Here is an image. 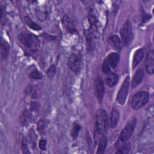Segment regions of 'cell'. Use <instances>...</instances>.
Listing matches in <instances>:
<instances>
[{
    "mask_svg": "<svg viewBox=\"0 0 154 154\" xmlns=\"http://www.w3.org/2000/svg\"><path fill=\"white\" fill-rule=\"evenodd\" d=\"M97 143L98 144V147H97V150L96 153L98 154L103 153L106 149V143H107V140L105 135H102L99 138Z\"/></svg>",
    "mask_w": 154,
    "mask_h": 154,
    "instance_id": "19",
    "label": "cell"
},
{
    "mask_svg": "<svg viewBox=\"0 0 154 154\" xmlns=\"http://www.w3.org/2000/svg\"><path fill=\"white\" fill-rule=\"evenodd\" d=\"M108 128V117L105 110L100 109L96 116L94 140L97 143L99 138L106 132Z\"/></svg>",
    "mask_w": 154,
    "mask_h": 154,
    "instance_id": "1",
    "label": "cell"
},
{
    "mask_svg": "<svg viewBox=\"0 0 154 154\" xmlns=\"http://www.w3.org/2000/svg\"><path fill=\"white\" fill-rule=\"evenodd\" d=\"M37 130L41 135H44L45 134V122L43 120H40L38 122Z\"/></svg>",
    "mask_w": 154,
    "mask_h": 154,
    "instance_id": "25",
    "label": "cell"
},
{
    "mask_svg": "<svg viewBox=\"0 0 154 154\" xmlns=\"http://www.w3.org/2000/svg\"><path fill=\"white\" fill-rule=\"evenodd\" d=\"M29 78L34 79H40L42 78V73L37 69H34L30 72L29 74Z\"/></svg>",
    "mask_w": 154,
    "mask_h": 154,
    "instance_id": "27",
    "label": "cell"
},
{
    "mask_svg": "<svg viewBox=\"0 0 154 154\" xmlns=\"http://www.w3.org/2000/svg\"><path fill=\"white\" fill-rule=\"evenodd\" d=\"M120 114L119 111L116 108H112L111 114H110V119H109V124L110 126L112 128H114L117 126V123L119 120Z\"/></svg>",
    "mask_w": 154,
    "mask_h": 154,
    "instance_id": "16",
    "label": "cell"
},
{
    "mask_svg": "<svg viewBox=\"0 0 154 154\" xmlns=\"http://www.w3.org/2000/svg\"><path fill=\"white\" fill-rule=\"evenodd\" d=\"M32 91V87L31 85H29V86H28V87L26 88L25 92L26 94H29V93H30Z\"/></svg>",
    "mask_w": 154,
    "mask_h": 154,
    "instance_id": "34",
    "label": "cell"
},
{
    "mask_svg": "<svg viewBox=\"0 0 154 154\" xmlns=\"http://www.w3.org/2000/svg\"><path fill=\"white\" fill-rule=\"evenodd\" d=\"M18 38L22 45L31 51H37L40 46V40L34 34L27 32H20Z\"/></svg>",
    "mask_w": 154,
    "mask_h": 154,
    "instance_id": "2",
    "label": "cell"
},
{
    "mask_svg": "<svg viewBox=\"0 0 154 154\" xmlns=\"http://www.w3.org/2000/svg\"><path fill=\"white\" fill-rule=\"evenodd\" d=\"M106 84L110 87H112L116 85L118 82V76L117 74L112 73H109V75L105 79Z\"/></svg>",
    "mask_w": 154,
    "mask_h": 154,
    "instance_id": "20",
    "label": "cell"
},
{
    "mask_svg": "<svg viewBox=\"0 0 154 154\" xmlns=\"http://www.w3.org/2000/svg\"><path fill=\"white\" fill-rule=\"evenodd\" d=\"M125 143L119 144L118 146L117 151L116 153H120V154H126L130 152L131 150V144L129 142L125 141Z\"/></svg>",
    "mask_w": 154,
    "mask_h": 154,
    "instance_id": "21",
    "label": "cell"
},
{
    "mask_svg": "<svg viewBox=\"0 0 154 154\" xmlns=\"http://www.w3.org/2000/svg\"><path fill=\"white\" fill-rule=\"evenodd\" d=\"M136 123H137V119L135 117L132 118L131 120L128 122L126 126L123 128V129L122 131V132L120 134L119 141L122 143L127 141L131 138V137L132 136L134 131Z\"/></svg>",
    "mask_w": 154,
    "mask_h": 154,
    "instance_id": "6",
    "label": "cell"
},
{
    "mask_svg": "<svg viewBox=\"0 0 154 154\" xmlns=\"http://www.w3.org/2000/svg\"><path fill=\"white\" fill-rule=\"evenodd\" d=\"M97 31L92 30L89 28L86 31L85 33L87 49L88 52H92L96 48L97 39Z\"/></svg>",
    "mask_w": 154,
    "mask_h": 154,
    "instance_id": "8",
    "label": "cell"
},
{
    "mask_svg": "<svg viewBox=\"0 0 154 154\" xmlns=\"http://www.w3.org/2000/svg\"><path fill=\"white\" fill-rule=\"evenodd\" d=\"M32 119V115L30 112L27 110H24L22 114L20 122L23 126L26 125Z\"/></svg>",
    "mask_w": 154,
    "mask_h": 154,
    "instance_id": "22",
    "label": "cell"
},
{
    "mask_svg": "<svg viewBox=\"0 0 154 154\" xmlns=\"http://www.w3.org/2000/svg\"><path fill=\"white\" fill-rule=\"evenodd\" d=\"M94 90H95V93L97 99V100L100 102L102 101L103 94L105 91V87L103 81L101 78L98 77L95 81L94 83Z\"/></svg>",
    "mask_w": 154,
    "mask_h": 154,
    "instance_id": "9",
    "label": "cell"
},
{
    "mask_svg": "<svg viewBox=\"0 0 154 154\" xmlns=\"http://www.w3.org/2000/svg\"><path fill=\"white\" fill-rule=\"evenodd\" d=\"M119 59L120 57L118 54L116 52H111L108 54L106 58V61L109 66L112 69H114L117 66L118 63L119 61Z\"/></svg>",
    "mask_w": 154,
    "mask_h": 154,
    "instance_id": "18",
    "label": "cell"
},
{
    "mask_svg": "<svg viewBox=\"0 0 154 154\" xmlns=\"http://www.w3.org/2000/svg\"><path fill=\"white\" fill-rule=\"evenodd\" d=\"M81 129V125L78 123H77V122L73 123L72 131V133H71L72 137L73 139H76L78 137Z\"/></svg>",
    "mask_w": 154,
    "mask_h": 154,
    "instance_id": "24",
    "label": "cell"
},
{
    "mask_svg": "<svg viewBox=\"0 0 154 154\" xmlns=\"http://www.w3.org/2000/svg\"><path fill=\"white\" fill-rule=\"evenodd\" d=\"M56 72V68L54 65H52L46 71V75L48 78L52 79L54 78Z\"/></svg>",
    "mask_w": 154,
    "mask_h": 154,
    "instance_id": "28",
    "label": "cell"
},
{
    "mask_svg": "<svg viewBox=\"0 0 154 154\" xmlns=\"http://www.w3.org/2000/svg\"><path fill=\"white\" fill-rule=\"evenodd\" d=\"M25 22L27 24V25L31 28L32 29L35 30V31H38V30H40L42 29V28L40 25H37L36 23L34 22L29 17L26 16L25 17Z\"/></svg>",
    "mask_w": 154,
    "mask_h": 154,
    "instance_id": "23",
    "label": "cell"
},
{
    "mask_svg": "<svg viewBox=\"0 0 154 154\" xmlns=\"http://www.w3.org/2000/svg\"><path fill=\"white\" fill-rule=\"evenodd\" d=\"M109 44L116 51H120L122 48V42L120 37L116 34L111 35L108 37Z\"/></svg>",
    "mask_w": 154,
    "mask_h": 154,
    "instance_id": "12",
    "label": "cell"
},
{
    "mask_svg": "<svg viewBox=\"0 0 154 154\" xmlns=\"http://www.w3.org/2000/svg\"><path fill=\"white\" fill-rule=\"evenodd\" d=\"M21 148H22V152L23 153H30V152H29V150L28 149L27 141H26V138L25 137H23L22 138V140Z\"/></svg>",
    "mask_w": 154,
    "mask_h": 154,
    "instance_id": "29",
    "label": "cell"
},
{
    "mask_svg": "<svg viewBox=\"0 0 154 154\" xmlns=\"http://www.w3.org/2000/svg\"><path fill=\"white\" fill-rule=\"evenodd\" d=\"M62 23L67 32L70 33L71 34H74L77 33V31L76 29L75 26L70 18V17L67 15H64L62 18Z\"/></svg>",
    "mask_w": 154,
    "mask_h": 154,
    "instance_id": "11",
    "label": "cell"
},
{
    "mask_svg": "<svg viewBox=\"0 0 154 154\" xmlns=\"http://www.w3.org/2000/svg\"><path fill=\"white\" fill-rule=\"evenodd\" d=\"M88 22L90 24L89 28L92 30L97 31L98 24H99L98 19H97L96 16L93 13V11L91 10H90L88 13Z\"/></svg>",
    "mask_w": 154,
    "mask_h": 154,
    "instance_id": "15",
    "label": "cell"
},
{
    "mask_svg": "<svg viewBox=\"0 0 154 154\" xmlns=\"http://www.w3.org/2000/svg\"><path fill=\"white\" fill-rule=\"evenodd\" d=\"M10 52V46L8 43L3 39L1 38V55L2 60H5L8 58Z\"/></svg>",
    "mask_w": 154,
    "mask_h": 154,
    "instance_id": "17",
    "label": "cell"
},
{
    "mask_svg": "<svg viewBox=\"0 0 154 154\" xmlns=\"http://www.w3.org/2000/svg\"><path fill=\"white\" fill-rule=\"evenodd\" d=\"M144 78V70L142 68L138 69L135 75H134L132 80V88L137 87L142 81Z\"/></svg>",
    "mask_w": 154,
    "mask_h": 154,
    "instance_id": "13",
    "label": "cell"
},
{
    "mask_svg": "<svg viewBox=\"0 0 154 154\" xmlns=\"http://www.w3.org/2000/svg\"><path fill=\"white\" fill-rule=\"evenodd\" d=\"M149 100V95L147 92L144 91L138 92L132 99L131 106L135 110L139 109L147 104Z\"/></svg>",
    "mask_w": 154,
    "mask_h": 154,
    "instance_id": "4",
    "label": "cell"
},
{
    "mask_svg": "<svg viewBox=\"0 0 154 154\" xmlns=\"http://www.w3.org/2000/svg\"><path fill=\"white\" fill-rule=\"evenodd\" d=\"M39 104L35 102H32L30 104V112H36L38 111Z\"/></svg>",
    "mask_w": 154,
    "mask_h": 154,
    "instance_id": "31",
    "label": "cell"
},
{
    "mask_svg": "<svg viewBox=\"0 0 154 154\" xmlns=\"http://www.w3.org/2000/svg\"><path fill=\"white\" fill-rule=\"evenodd\" d=\"M145 68L146 72L152 75L154 72V53L153 51L151 50L148 52L146 55L145 61Z\"/></svg>",
    "mask_w": 154,
    "mask_h": 154,
    "instance_id": "10",
    "label": "cell"
},
{
    "mask_svg": "<svg viewBox=\"0 0 154 154\" xmlns=\"http://www.w3.org/2000/svg\"><path fill=\"white\" fill-rule=\"evenodd\" d=\"M36 16L40 20L43 21L47 18V13L46 11H43L38 8L36 10Z\"/></svg>",
    "mask_w": 154,
    "mask_h": 154,
    "instance_id": "26",
    "label": "cell"
},
{
    "mask_svg": "<svg viewBox=\"0 0 154 154\" xmlns=\"http://www.w3.org/2000/svg\"><path fill=\"white\" fill-rule=\"evenodd\" d=\"M129 82H130L129 76H128L125 79L121 86V88H120L117 93L116 100H117V102L120 105H123L126 102L129 88Z\"/></svg>",
    "mask_w": 154,
    "mask_h": 154,
    "instance_id": "7",
    "label": "cell"
},
{
    "mask_svg": "<svg viewBox=\"0 0 154 154\" xmlns=\"http://www.w3.org/2000/svg\"><path fill=\"white\" fill-rule=\"evenodd\" d=\"M102 72L105 73V74H109L111 73V69L110 66L108 64L106 60H105L103 64H102Z\"/></svg>",
    "mask_w": 154,
    "mask_h": 154,
    "instance_id": "30",
    "label": "cell"
},
{
    "mask_svg": "<svg viewBox=\"0 0 154 154\" xmlns=\"http://www.w3.org/2000/svg\"><path fill=\"white\" fill-rule=\"evenodd\" d=\"M151 16L149 14H143V22H146L147 21H148L149 20H150Z\"/></svg>",
    "mask_w": 154,
    "mask_h": 154,
    "instance_id": "33",
    "label": "cell"
},
{
    "mask_svg": "<svg viewBox=\"0 0 154 154\" xmlns=\"http://www.w3.org/2000/svg\"><path fill=\"white\" fill-rule=\"evenodd\" d=\"M68 66L75 73H79L82 66V58L79 54H72L68 58Z\"/></svg>",
    "mask_w": 154,
    "mask_h": 154,
    "instance_id": "5",
    "label": "cell"
},
{
    "mask_svg": "<svg viewBox=\"0 0 154 154\" xmlns=\"http://www.w3.org/2000/svg\"><path fill=\"white\" fill-rule=\"evenodd\" d=\"M144 50L143 49H137L134 54L132 59V68L133 69L136 67L143 60L144 58Z\"/></svg>",
    "mask_w": 154,
    "mask_h": 154,
    "instance_id": "14",
    "label": "cell"
},
{
    "mask_svg": "<svg viewBox=\"0 0 154 154\" xmlns=\"http://www.w3.org/2000/svg\"><path fill=\"white\" fill-rule=\"evenodd\" d=\"M39 147L42 150H46V141L44 138H41L39 141Z\"/></svg>",
    "mask_w": 154,
    "mask_h": 154,
    "instance_id": "32",
    "label": "cell"
},
{
    "mask_svg": "<svg viewBox=\"0 0 154 154\" xmlns=\"http://www.w3.org/2000/svg\"><path fill=\"white\" fill-rule=\"evenodd\" d=\"M122 44L125 46H129L134 38L132 27L129 20H126L120 31Z\"/></svg>",
    "mask_w": 154,
    "mask_h": 154,
    "instance_id": "3",
    "label": "cell"
}]
</instances>
